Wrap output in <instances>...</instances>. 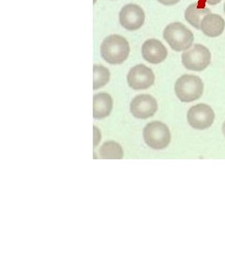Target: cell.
<instances>
[{
    "mask_svg": "<svg viewBox=\"0 0 225 253\" xmlns=\"http://www.w3.org/2000/svg\"><path fill=\"white\" fill-rule=\"evenodd\" d=\"M131 53V47L124 37L113 34L106 37L100 45V55L111 65L124 63Z\"/></svg>",
    "mask_w": 225,
    "mask_h": 253,
    "instance_id": "6da1fadb",
    "label": "cell"
},
{
    "mask_svg": "<svg viewBox=\"0 0 225 253\" xmlns=\"http://www.w3.org/2000/svg\"><path fill=\"white\" fill-rule=\"evenodd\" d=\"M163 39L176 52H184L193 45L194 35L180 22L169 24L163 30Z\"/></svg>",
    "mask_w": 225,
    "mask_h": 253,
    "instance_id": "7a4b0ae2",
    "label": "cell"
},
{
    "mask_svg": "<svg viewBox=\"0 0 225 253\" xmlns=\"http://www.w3.org/2000/svg\"><path fill=\"white\" fill-rule=\"evenodd\" d=\"M205 84L202 79L192 74L180 76L175 84V92L182 102H192L203 96Z\"/></svg>",
    "mask_w": 225,
    "mask_h": 253,
    "instance_id": "3957f363",
    "label": "cell"
},
{
    "mask_svg": "<svg viewBox=\"0 0 225 253\" xmlns=\"http://www.w3.org/2000/svg\"><path fill=\"white\" fill-rule=\"evenodd\" d=\"M143 137L146 145L155 150L164 149L171 143L170 129L161 121H153L144 126Z\"/></svg>",
    "mask_w": 225,
    "mask_h": 253,
    "instance_id": "277c9868",
    "label": "cell"
},
{
    "mask_svg": "<svg viewBox=\"0 0 225 253\" xmlns=\"http://www.w3.org/2000/svg\"><path fill=\"white\" fill-rule=\"evenodd\" d=\"M181 61L189 71L203 72L211 63V53L206 46L197 43L182 53Z\"/></svg>",
    "mask_w": 225,
    "mask_h": 253,
    "instance_id": "5b68a950",
    "label": "cell"
},
{
    "mask_svg": "<svg viewBox=\"0 0 225 253\" xmlns=\"http://www.w3.org/2000/svg\"><path fill=\"white\" fill-rule=\"evenodd\" d=\"M187 120L189 126L195 129H207L214 123L215 113L209 105L206 103H199L188 111Z\"/></svg>",
    "mask_w": 225,
    "mask_h": 253,
    "instance_id": "8992f818",
    "label": "cell"
},
{
    "mask_svg": "<svg viewBox=\"0 0 225 253\" xmlns=\"http://www.w3.org/2000/svg\"><path fill=\"white\" fill-rule=\"evenodd\" d=\"M127 82L131 88L144 90L153 85L155 74L150 68L143 64H138L130 70L127 75Z\"/></svg>",
    "mask_w": 225,
    "mask_h": 253,
    "instance_id": "52a82bcc",
    "label": "cell"
},
{
    "mask_svg": "<svg viewBox=\"0 0 225 253\" xmlns=\"http://www.w3.org/2000/svg\"><path fill=\"white\" fill-rule=\"evenodd\" d=\"M119 23L128 31H136L144 26L145 14L144 9L136 4H127L119 11Z\"/></svg>",
    "mask_w": 225,
    "mask_h": 253,
    "instance_id": "ba28073f",
    "label": "cell"
},
{
    "mask_svg": "<svg viewBox=\"0 0 225 253\" xmlns=\"http://www.w3.org/2000/svg\"><path fill=\"white\" fill-rule=\"evenodd\" d=\"M130 110L132 115L138 119L152 118L158 111V102L153 96L142 94L132 100Z\"/></svg>",
    "mask_w": 225,
    "mask_h": 253,
    "instance_id": "9c48e42d",
    "label": "cell"
},
{
    "mask_svg": "<svg viewBox=\"0 0 225 253\" xmlns=\"http://www.w3.org/2000/svg\"><path fill=\"white\" fill-rule=\"evenodd\" d=\"M167 55L168 51L166 47L157 39H149L142 45V56L148 63H162L167 58Z\"/></svg>",
    "mask_w": 225,
    "mask_h": 253,
    "instance_id": "30bf717a",
    "label": "cell"
},
{
    "mask_svg": "<svg viewBox=\"0 0 225 253\" xmlns=\"http://www.w3.org/2000/svg\"><path fill=\"white\" fill-rule=\"evenodd\" d=\"M225 29V19L216 13H208L201 22L200 30L209 38L221 36Z\"/></svg>",
    "mask_w": 225,
    "mask_h": 253,
    "instance_id": "8fae6325",
    "label": "cell"
},
{
    "mask_svg": "<svg viewBox=\"0 0 225 253\" xmlns=\"http://www.w3.org/2000/svg\"><path fill=\"white\" fill-rule=\"evenodd\" d=\"M114 106V101L111 95L105 92H100L93 97V118L103 119L110 116Z\"/></svg>",
    "mask_w": 225,
    "mask_h": 253,
    "instance_id": "7c38bea8",
    "label": "cell"
},
{
    "mask_svg": "<svg viewBox=\"0 0 225 253\" xmlns=\"http://www.w3.org/2000/svg\"><path fill=\"white\" fill-rule=\"evenodd\" d=\"M208 13H211V10L209 8H198V5L196 3H192L185 9L184 16L185 20L191 27H195L196 29L200 30L201 22Z\"/></svg>",
    "mask_w": 225,
    "mask_h": 253,
    "instance_id": "4fadbf2b",
    "label": "cell"
},
{
    "mask_svg": "<svg viewBox=\"0 0 225 253\" xmlns=\"http://www.w3.org/2000/svg\"><path fill=\"white\" fill-rule=\"evenodd\" d=\"M111 78V73L102 65L93 66V89L97 90L105 86Z\"/></svg>",
    "mask_w": 225,
    "mask_h": 253,
    "instance_id": "5bb4252c",
    "label": "cell"
},
{
    "mask_svg": "<svg viewBox=\"0 0 225 253\" xmlns=\"http://www.w3.org/2000/svg\"><path fill=\"white\" fill-rule=\"evenodd\" d=\"M99 156L102 159H116L121 160L124 157V152L121 145L117 142L109 141L104 143L99 148Z\"/></svg>",
    "mask_w": 225,
    "mask_h": 253,
    "instance_id": "9a60e30c",
    "label": "cell"
},
{
    "mask_svg": "<svg viewBox=\"0 0 225 253\" xmlns=\"http://www.w3.org/2000/svg\"><path fill=\"white\" fill-rule=\"evenodd\" d=\"M93 132H94V139H93V146L96 147L99 145L100 140H101V133L100 130L96 126H93Z\"/></svg>",
    "mask_w": 225,
    "mask_h": 253,
    "instance_id": "2e32d148",
    "label": "cell"
},
{
    "mask_svg": "<svg viewBox=\"0 0 225 253\" xmlns=\"http://www.w3.org/2000/svg\"><path fill=\"white\" fill-rule=\"evenodd\" d=\"M157 1L164 6H174L180 3L181 0H157Z\"/></svg>",
    "mask_w": 225,
    "mask_h": 253,
    "instance_id": "e0dca14e",
    "label": "cell"
},
{
    "mask_svg": "<svg viewBox=\"0 0 225 253\" xmlns=\"http://www.w3.org/2000/svg\"><path fill=\"white\" fill-rule=\"evenodd\" d=\"M206 2H207V4H209L210 6H215L217 4L221 3L222 0H206Z\"/></svg>",
    "mask_w": 225,
    "mask_h": 253,
    "instance_id": "ac0fdd59",
    "label": "cell"
},
{
    "mask_svg": "<svg viewBox=\"0 0 225 253\" xmlns=\"http://www.w3.org/2000/svg\"><path fill=\"white\" fill-rule=\"evenodd\" d=\"M223 130H224V133H225V122L224 123V126H223Z\"/></svg>",
    "mask_w": 225,
    "mask_h": 253,
    "instance_id": "d6986e66",
    "label": "cell"
},
{
    "mask_svg": "<svg viewBox=\"0 0 225 253\" xmlns=\"http://www.w3.org/2000/svg\"><path fill=\"white\" fill-rule=\"evenodd\" d=\"M93 3H94V5H95V4L97 3V0H94V1H93Z\"/></svg>",
    "mask_w": 225,
    "mask_h": 253,
    "instance_id": "ffe728a7",
    "label": "cell"
},
{
    "mask_svg": "<svg viewBox=\"0 0 225 253\" xmlns=\"http://www.w3.org/2000/svg\"><path fill=\"white\" fill-rule=\"evenodd\" d=\"M224 11H225V5H224Z\"/></svg>",
    "mask_w": 225,
    "mask_h": 253,
    "instance_id": "44dd1931",
    "label": "cell"
}]
</instances>
